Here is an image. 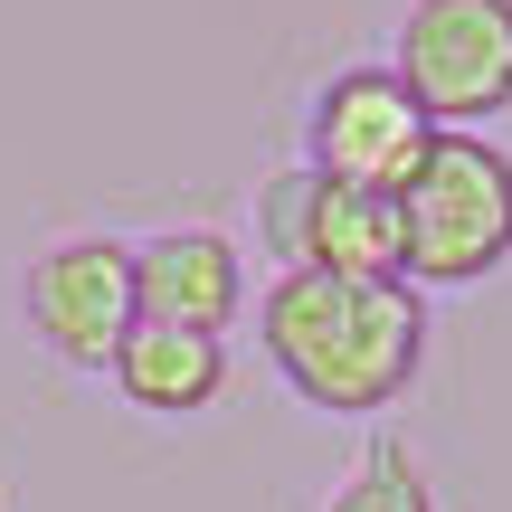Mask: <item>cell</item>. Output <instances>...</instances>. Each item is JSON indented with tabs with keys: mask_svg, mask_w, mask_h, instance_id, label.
Wrapping results in <instances>:
<instances>
[{
	"mask_svg": "<svg viewBox=\"0 0 512 512\" xmlns=\"http://www.w3.org/2000/svg\"><path fill=\"white\" fill-rule=\"evenodd\" d=\"M256 332H266L275 370L304 389L313 408L332 418H370L389 408L408 380H418V351H427V304L408 275H323V266H285L275 294L256 304Z\"/></svg>",
	"mask_w": 512,
	"mask_h": 512,
	"instance_id": "6da1fadb",
	"label": "cell"
},
{
	"mask_svg": "<svg viewBox=\"0 0 512 512\" xmlns=\"http://www.w3.org/2000/svg\"><path fill=\"white\" fill-rule=\"evenodd\" d=\"M408 285H475L512 256V162L484 133H437L427 162L399 181Z\"/></svg>",
	"mask_w": 512,
	"mask_h": 512,
	"instance_id": "7a4b0ae2",
	"label": "cell"
},
{
	"mask_svg": "<svg viewBox=\"0 0 512 512\" xmlns=\"http://www.w3.org/2000/svg\"><path fill=\"white\" fill-rule=\"evenodd\" d=\"M399 86L437 133H465L512 105V0H408L399 19Z\"/></svg>",
	"mask_w": 512,
	"mask_h": 512,
	"instance_id": "3957f363",
	"label": "cell"
},
{
	"mask_svg": "<svg viewBox=\"0 0 512 512\" xmlns=\"http://www.w3.org/2000/svg\"><path fill=\"white\" fill-rule=\"evenodd\" d=\"M133 323H143V294H133V247L124 238H67L29 266V332L67 370H114Z\"/></svg>",
	"mask_w": 512,
	"mask_h": 512,
	"instance_id": "277c9868",
	"label": "cell"
},
{
	"mask_svg": "<svg viewBox=\"0 0 512 512\" xmlns=\"http://www.w3.org/2000/svg\"><path fill=\"white\" fill-rule=\"evenodd\" d=\"M437 124L427 105L399 86V67H342L313 95V171L323 181H361V190H399L427 162Z\"/></svg>",
	"mask_w": 512,
	"mask_h": 512,
	"instance_id": "5b68a950",
	"label": "cell"
},
{
	"mask_svg": "<svg viewBox=\"0 0 512 512\" xmlns=\"http://www.w3.org/2000/svg\"><path fill=\"white\" fill-rule=\"evenodd\" d=\"M133 294H143V323L228 332L247 275H238V247H228L219 228H162L152 247H133Z\"/></svg>",
	"mask_w": 512,
	"mask_h": 512,
	"instance_id": "8992f818",
	"label": "cell"
},
{
	"mask_svg": "<svg viewBox=\"0 0 512 512\" xmlns=\"http://www.w3.org/2000/svg\"><path fill=\"white\" fill-rule=\"evenodd\" d=\"M304 266L323 275H408V219H399V190H361V181H323L313 171V238H304Z\"/></svg>",
	"mask_w": 512,
	"mask_h": 512,
	"instance_id": "52a82bcc",
	"label": "cell"
},
{
	"mask_svg": "<svg viewBox=\"0 0 512 512\" xmlns=\"http://www.w3.org/2000/svg\"><path fill=\"white\" fill-rule=\"evenodd\" d=\"M114 380H124V399H133V408H152V418H190V408H209V399H219L228 351H219V332L133 323V342L114 351Z\"/></svg>",
	"mask_w": 512,
	"mask_h": 512,
	"instance_id": "ba28073f",
	"label": "cell"
},
{
	"mask_svg": "<svg viewBox=\"0 0 512 512\" xmlns=\"http://www.w3.org/2000/svg\"><path fill=\"white\" fill-rule=\"evenodd\" d=\"M332 512H437V503H427V475L399 456V446H370V465L332 494Z\"/></svg>",
	"mask_w": 512,
	"mask_h": 512,
	"instance_id": "9c48e42d",
	"label": "cell"
},
{
	"mask_svg": "<svg viewBox=\"0 0 512 512\" xmlns=\"http://www.w3.org/2000/svg\"><path fill=\"white\" fill-rule=\"evenodd\" d=\"M256 228H266V247L285 256V266H304V238H313V162L304 171H275V181L256 190Z\"/></svg>",
	"mask_w": 512,
	"mask_h": 512,
	"instance_id": "30bf717a",
	"label": "cell"
}]
</instances>
